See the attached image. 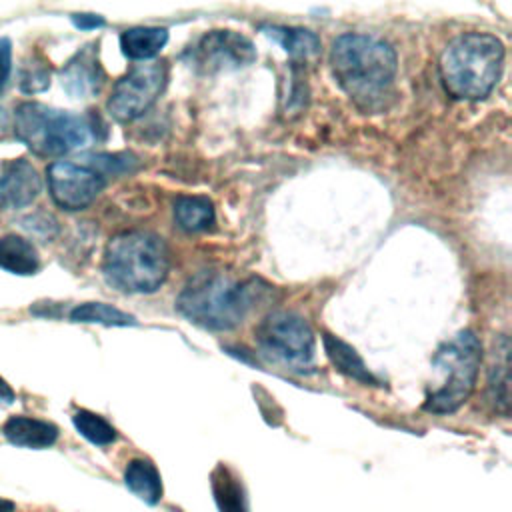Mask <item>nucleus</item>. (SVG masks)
I'll list each match as a JSON object with an SVG mask.
<instances>
[{"label": "nucleus", "instance_id": "obj_1", "mask_svg": "<svg viewBox=\"0 0 512 512\" xmlns=\"http://www.w3.org/2000/svg\"><path fill=\"white\" fill-rule=\"evenodd\" d=\"M272 286L260 278H238L224 270H200L176 298L178 312L206 330H234L266 300Z\"/></svg>", "mask_w": 512, "mask_h": 512}, {"label": "nucleus", "instance_id": "obj_2", "mask_svg": "<svg viewBox=\"0 0 512 512\" xmlns=\"http://www.w3.org/2000/svg\"><path fill=\"white\" fill-rule=\"evenodd\" d=\"M330 64L342 90L364 108L384 104L398 68L394 48L366 34L338 36L332 42Z\"/></svg>", "mask_w": 512, "mask_h": 512}, {"label": "nucleus", "instance_id": "obj_3", "mask_svg": "<svg viewBox=\"0 0 512 512\" xmlns=\"http://www.w3.org/2000/svg\"><path fill=\"white\" fill-rule=\"evenodd\" d=\"M170 270L166 242L148 230H124L110 238L102 272L110 286L126 294L156 292Z\"/></svg>", "mask_w": 512, "mask_h": 512}, {"label": "nucleus", "instance_id": "obj_4", "mask_svg": "<svg viewBox=\"0 0 512 512\" xmlns=\"http://www.w3.org/2000/svg\"><path fill=\"white\" fill-rule=\"evenodd\" d=\"M504 62V46L492 34L468 32L454 38L440 56L444 90L460 100H480L496 86Z\"/></svg>", "mask_w": 512, "mask_h": 512}, {"label": "nucleus", "instance_id": "obj_5", "mask_svg": "<svg viewBox=\"0 0 512 512\" xmlns=\"http://www.w3.org/2000/svg\"><path fill=\"white\" fill-rule=\"evenodd\" d=\"M14 132L36 156H62L86 146L94 136L88 118L40 102L16 106Z\"/></svg>", "mask_w": 512, "mask_h": 512}, {"label": "nucleus", "instance_id": "obj_6", "mask_svg": "<svg viewBox=\"0 0 512 512\" xmlns=\"http://www.w3.org/2000/svg\"><path fill=\"white\" fill-rule=\"evenodd\" d=\"M480 362L482 346L472 330H462L444 342L432 358V366L442 376V382L426 396L424 410L432 414L456 412L474 392Z\"/></svg>", "mask_w": 512, "mask_h": 512}, {"label": "nucleus", "instance_id": "obj_7", "mask_svg": "<svg viewBox=\"0 0 512 512\" xmlns=\"http://www.w3.org/2000/svg\"><path fill=\"white\" fill-rule=\"evenodd\" d=\"M256 342L268 358L290 366L310 364L316 348L308 322L288 310L268 312L256 328Z\"/></svg>", "mask_w": 512, "mask_h": 512}, {"label": "nucleus", "instance_id": "obj_8", "mask_svg": "<svg viewBox=\"0 0 512 512\" xmlns=\"http://www.w3.org/2000/svg\"><path fill=\"white\" fill-rule=\"evenodd\" d=\"M166 80V62H144L132 66L112 88L106 104L110 116L118 122H132L140 118L158 100Z\"/></svg>", "mask_w": 512, "mask_h": 512}, {"label": "nucleus", "instance_id": "obj_9", "mask_svg": "<svg viewBox=\"0 0 512 512\" xmlns=\"http://www.w3.org/2000/svg\"><path fill=\"white\" fill-rule=\"evenodd\" d=\"M46 176L50 196L62 210L88 208L106 186V178L88 164L52 162Z\"/></svg>", "mask_w": 512, "mask_h": 512}, {"label": "nucleus", "instance_id": "obj_10", "mask_svg": "<svg viewBox=\"0 0 512 512\" xmlns=\"http://www.w3.org/2000/svg\"><path fill=\"white\" fill-rule=\"evenodd\" d=\"M254 60L252 40L234 30H212L190 48V64L206 74L248 66Z\"/></svg>", "mask_w": 512, "mask_h": 512}, {"label": "nucleus", "instance_id": "obj_11", "mask_svg": "<svg viewBox=\"0 0 512 512\" xmlns=\"http://www.w3.org/2000/svg\"><path fill=\"white\" fill-rule=\"evenodd\" d=\"M42 192V180L26 158L4 164L0 172V210H20Z\"/></svg>", "mask_w": 512, "mask_h": 512}, {"label": "nucleus", "instance_id": "obj_12", "mask_svg": "<svg viewBox=\"0 0 512 512\" xmlns=\"http://www.w3.org/2000/svg\"><path fill=\"white\" fill-rule=\"evenodd\" d=\"M60 84L72 98H90L104 84V70L98 60L96 44L80 48L60 70Z\"/></svg>", "mask_w": 512, "mask_h": 512}, {"label": "nucleus", "instance_id": "obj_13", "mask_svg": "<svg viewBox=\"0 0 512 512\" xmlns=\"http://www.w3.org/2000/svg\"><path fill=\"white\" fill-rule=\"evenodd\" d=\"M2 434L8 442L22 448H48L58 440V426L46 420L30 418V416H12L4 422Z\"/></svg>", "mask_w": 512, "mask_h": 512}, {"label": "nucleus", "instance_id": "obj_14", "mask_svg": "<svg viewBox=\"0 0 512 512\" xmlns=\"http://www.w3.org/2000/svg\"><path fill=\"white\" fill-rule=\"evenodd\" d=\"M126 488L148 506H156L162 500V478L158 468L146 458H134L124 470Z\"/></svg>", "mask_w": 512, "mask_h": 512}, {"label": "nucleus", "instance_id": "obj_15", "mask_svg": "<svg viewBox=\"0 0 512 512\" xmlns=\"http://www.w3.org/2000/svg\"><path fill=\"white\" fill-rule=\"evenodd\" d=\"M322 342H324L326 356L330 358V362L334 364V368L338 372H342L344 376H348L360 384H372V386L378 384L376 376L368 370V366L364 364L360 354L350 344H346L344 340H340L328 332L322 336Z\"/></svg>", "mask_w": 512, "mask_h": 512}, {"label": "nucleus", "instance_id": "obj_16", "mask_svg": "<svg viewBox=\"0 0 512 512\" xmlns=\"http://www.w3.org/2000/svg\"><path fill=\"white\" fill-rule=\"evenodd\" d=\"M0 268L18 276H32L40 268V258L30 240L18 234L0 238Z\"/></svg>", "mask_w": 512, "mask_h": 512}, {"label": "nucleus", "instance_id": "obj_17", "mask_svg": "<svg viewBox=\"0 0 512 512\" xmlns=\"http://www.w3.org/2000/svg\"><path fill=\"white\" fill-rule=\"evenodd\" d=\"M210 488L218 512H248V498L244 486L234 470L218 464L210 474Z\"/></svg>", "mask_w": 512, "mask_h": 512}, {"label": "nucleus", "instance_id": "obj_18", "mask_svg": "<svg viewBox=\"0 0 512 512\" xmlns=\"http://www.w3.org/2000/svg\"><path fill=\"white\" fill-rule=\"evenodd\" d=\"M168 42V30L158 26H136L128 28L120 36L122 52L132 60L154 58Z\"/></svg>", "mask_w": 512, "mask_h": 512}, {"label": "nucleus", "instance_id": "obj_19", "mask_svg": "<svg viewBox=\"0 0 512 512\" xmlns=\"http://www.w3.org/2000/svg\"><path fill=\"white\" fill-rule=\"evenodd\" d=\"M262 32L282 44L292 58L310 60L320 52V38L312 30L292 26H262Z\"/></svg>", "mask_w": 512, "mask_h": 512}, {"label": "nucleus", "instance_id": "obj_20", "mask_svg": "<svg viewBox=\"0 0 512 512\" xmlns=\"http://www.w3.org/2000/svg\"><path fill=\"white\" fill-rule=\"evenodd\" d=\"M508 352H510L508 338L502 336L500 346L496 344V348H494L492 366H490V374H488L490 400H492L494 408L500 410L502 414H508V406H510V376H508L510 360H508Z\"/></svg>", "mask_w": 512, "mask_h": 512}, {"label": "nucleus", "instance_id": "obj_21", "mask_svg": "<svg viewBox=\"0 0 512 512\" xmlns=\"http://www.w3.org/2000/svg\"><path fill=\"white\" fill-rule=\"evenodd\" d=\"M174 220L186 232L206 230L214 222V206L206 196H178L174 200Z\"/></svg>", "mask_w": 512, "mask_h": 512}, {"label": "nucleus", "instance_id": "obj_22", "mask_svg": "<svg viewBox=\"0 0 512 512\" xmlns=\"http://www.w3.org/2000/svg\"><path fill=\"white\" fill-rule=\"evenodd\" d=\"M72 322H88V324H104V326H128L136 324L134 316L104 304V302H84L72 308L70 312Z\"/></svg>", "mask_w": 512, "mask_h": 512}, {"label": "nucleus", "instance_id": "obj_23", "mask_svg": "<svg viewBox=\"0 0 512 512\" xmlns=\"http://www.w3.org/2000/svg\"><path fill=\"white\" fill-rule=\"evenodd\" d=\"M72 424L80 436L96 446H108L116 440L114 426L90 410H76L72 416Z\"/></svg>", "mask_w": 512, "mask_h": 512}, {"label": "nucleus", "instance_id": "obj_24", "mask_svg": "<svg viewBox=\"0 0 512 512\" xmlns=\"http://www.w3.org/2000/svg\"><path fill=\"white\" fill-rule=\"evenodd\" d=\"M50 86V66L40 56H30L20 68V90L36 94Z\"/></svg>", "mask_w": 512, "mask_h": 512}, {"label": "nucleus", "instance_id": "obj_25", "mask_svg": "<svg viewBox=\"0 0 512 512\" xmlns=\"http://www.w3.org/2000/svg\"><path fill=\"white\" fill-rule=\"evenodd\" d=\"M84 160H86L84 164L98 170L104 178L108 174H122V172L130 170V164H134V156H130V154H94Z\"/></svg>", "mask_w": 512, "mask_h": 512}, {"label": "nucleus", "instance_id": "obj_26", "mask_svg": "<svg viewBox=\"0 0 512 512\" xmlns=\"http://www.w3.org/2000/svg\"><path fill=\"white\" fill-rule=\"evenodd\" d=\"M22 226H26L30 232H34L36 236L40 238H46L50 240L56 232H58V226H56V220L50 216V214H32L28 218L22 220Z\"/></svg>", "mask_w": 512, "mask_h": 512}, {"label": "nucleus", "instance_id": "obj_27", "mask_svg": "<svg viewBox=\"0 0 512 512\" xmlns=\"http://www.w3.org/2000/svg\"><path fill=\"white\" fill-rule=\"evenodd\" d=\"M12 70V42L6 36H0V94L8 84Z\"/></svg>", "mask_w": 512, "mask_h": 512}, {"label": "nucleus", "instance_id": "obj_28", "mask_svg": "<svg viewBox=\"0 0 512 512\" xmlns=\"http://www.w3.org/2000/svg\"><path fill=\"white\" fill-rule=\"evenodd\" d=\"M72 24L80 30H92L104 26V18L98 14H72Z\"/></svg>", "mask_w": 512, "mask_h": 512}, {"label": "nucleus", "instance_id": "obj_29", "mask_svg": "<svg viewBox=\"0 0 512 512\" xmlns=\"http://www.w3.org/2000/svg\"><path fill=\"white\" fill-rule=\"evenodd\" d=\"M14 400H16V394H14L12 386H10L4 378H0V402H4V404H12Z\"/></svg>", "mask_w": 512, "mask_h": 512}, {"label": "nucleus", "instance_id": "obj_30", "mask_svg": "<svg viewBox=\"0 0 512 512\" xmlns=\"http://www.w3.org/2000/svg\"><path fill=\"white\" fill-rule=\"evenodd\" d=\"M14 508V504L12 502H8V500H0V512H10Z\"/></svg>", "mask_w": 512, "mask_h": 512}]
</instances>
